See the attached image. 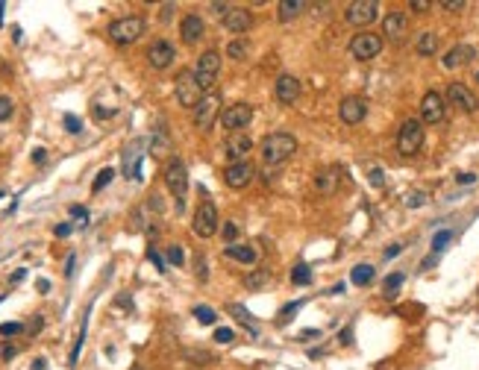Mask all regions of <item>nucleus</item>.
Wrapping results in <instances>:
<instances>
[{
  "label": "nucleus",
  "mask_w": 479,
  "mask_h": 370,
  "mask_svg": "<svg viewBox=\"0 0 479 370\" xmlns=\"http://www.w3.org/2000/svg\"><path fill=\"white\" fill-rule=\"evenodd\" d=\"M294 150H297V138L288 133H271V135H265L259 145L265 165H283L286 159L294 156Z\"/></svg>",
  "instance_id": "obj_1"
},
{
  "label": "nucleus",
  "mask_w": 479,
  "mask_h": 370,
  "mask_svg": "<svg viewBox=\"0 0 479 370\" xmlns=\"http://www.w3.org/2000/svg\"><path fill=\"white\" fill-rule=\"evenodd\" d=\"M142 33H145V18L138 15H126L109 24V38L115 45H133V41L142 38Z\"/></svg>",
  "instance_id": "obj_2"
},
{
  "label": "nucleus",
  "mask_w": 479,
  "mask_h": 370,
  "mask_svg": "<svg viewBox=\"0 0 479 370\" xmlns=\"http://www.w3.org/2000/svg\"><path fill=\"white\" fill-rule=\"evenodd\" d=\"M174 94H177V103L186 106V109H197L203 101V89L197 85L194 80V71H179L177 85H174Z\"/></svg>",
  "instance_id": "obj_3"
},
{
  "label": "nucleus",
  "mask_w": 479,
  "mask_h": 370,
  "mask_svg": "<svg viewBox=\"0 0 479 370\" xmlns=\"http://www.w3.org/2000/svg\"><path fill=\"white\" fill-rule=\"evenodd\" d=\"M165 185H168V191L177 197V209H182V203H186V191H189V170L179 159H171L165 165Z\"/></svg>",
  "instance_id": "obj_4"
},
{
  "label": "nucleus",
  "mask_w": 479,
  "mask_h": 370,
  "mask_svg": "<svg viewBox=\"0 0 479 370\" xmlns=\"http://www.w3.org/2000/svg\"><path fill=\"white\" fill-rule=\"evenodd\" d=\"M218 74H221V53L218 50H206L200 59H197V65H194V80H197V85H200L203 91H209L215 85Z\"/></svg>",
  "instance_id": "obj_5"
},
{
  "label": "nucleus",
  "mask_w": 479,
  "mask_h": 370,
  "mask_svg": "<svg viewBox=\"0 0 479 370\" xmlns=\"http://www.w3.org/2000/svg\"><path fill=\"white\" fill-rule=\"evenodd\" d=\"M420 147H424V124L415 121V118H408L400 126V133H397V150L403 156H415Z\"/></svg>",
  "instance_id": "obj_6"
},
{
  "label": "nucleus",
  "mask_w": 479,
  "mask_h": 370,
  "mask_svg": "<svg viewBox=\"0 0 479 370\" xmlns=\"http://www.w3.org/2000/svg\"><path fill=\"white\" fill-rule=\"evenodd\" d=\"M191 230H194V235H200V238H212L218 232V209H215L212 200H203L200 206H197Z\"/></svg>",
  "instance_id": "obj_7"
},
{
  "label": "nucleus",
  "mask_w": 479,
  "mask_h": 370,
  "mask_svg": "<svg viewBox=\"0 0 479 370\" xmlns=\"http://www.w3.org/2000/svg\"><path fill=\"white\" fill-rule=\"evenodd\" d=\"M379 53H383V38L376 33H359V36H353V41H350V56H356L359 62H368Z\"/></svg>",
  "instance_id": "obj_8"
},
{
  "label": "nucleus",
  "mask_w": 479,
  "mask_h": 370,
  "mask_svg": "<svg viewBox=\"0 0 479 370\" xmlns=\"http://www.w3.org/2000/svg\"><path fill=\"white\" fill-rule=\"evenodd\" d=\"M218 115H221V94L209 91V94H203L200 106L194 109V126H200V130H212V124L218 121Z\"/></svg>",
  "instance_id": "obj_9"
},
{
  "label": "nucleus",
  "mask_w": 479,
  "mask_h": 370,
  "mask_svg": "<svg viewBox=\"0 0 479 370\" xmlns=\"http://www.w3.org/2000/svg\"><path fill=\"white\" fill-rule=\"evenodd\" d=\"M253 121V106L250 103H233L221 112V124L227 126L230 133H244V126Z\"/></svg>",
  "instance_id": "obj_10"
},
{
  "label": "nucleus",
  "mask_w": 479,
  "mask_h": 370,
  "mask_svg": "<svg viewBox=\"0 0 479 370\" xmlns=\"http://www.w3.org/2000/svg\"><path fill=\"white\" fill-rule=\"evenodd\" d=\"M376 15H379L376 0H356V3H350L347 12H344L347 24H353V27H368V24L376 21Z\"/></svg>",
  "instance_id": "obj_11"
},
{
  "label": "nucleus",
  "mask_w": 479,
  "mask_h": 370,
  "mask_svg": "<svg viewBox=\"0 0 479 370\" xmlns=\"http://www.w3.org/2000/svg\"><path fill=\"white\" fill-rule=\"evenodd\" d=\"M447 103L439 91H427L424 101H420V124H441L444 121Z\"/></svg>",
  "instance_id": "obj_12"
},
{
  "label": "nucleus",
  "mask_w": 479,
  "mask_h": 370,
  "mask_svg": "<svg viewBox=\"0 0 479 370\" xmlns=\"http://www.w3.org/2000/svg\"><path fill=\"white\" fill-rule=\"evenodd\" d=\"M253 150V138L247 133H230L227 141H223V153H227L230 165L235 162H244V156Z\"/></svg>",
  "instance_id": "obj_13"
},
{
  "label": "nucleus",
  "mask_w": 479,
  "mask_h": 370,
  "mask_svg": "<svg viewBox=\"0 0 479 370\" xmlns=\"http://www.w3.org/2000/svg\"><path fill=\"white\" fill-rule=\"evenodd\" d=\"M253 177H256L253 162H235V165H227V170H223V182H227L230 188H244V185L253 182Z\"/></svg>",
  "instance_id": "obj_14"
},
{
  "label": "nucleus",
  "mask_w": 479,
  "mask_h": 370,
  "mask_svg": "<svg viewBox=\"0 0 479 370\" xmlns=\"http://www.w3.org/2000/svg\"><path fill=\"white\" fill-rule=\"evenodd\" d=\"M338 115H341L344 124L356 126L364 121V115H368V103H364L362 97H344L341 106H338Z\"/></svg>",
  "instance_id": "obj_15"
},
{
  "label": "nucleus",
  "mask_w": 479,
  "mask_h": 370,
  "mask_svg": "<svg viewBox=\"0 0 479 370\" xmlns=\"http://www.w3.org/2000/svg\"><path fill=\"white\" fill-rule=\"evenodd\" d=\"M447 101L450 103H456L459 109H464V112H476L479 109V97L468 89V85H462V82H453L447 89Z\"/></svg>",
  "instance_id": "obj_16"
},
{
  "label": "nucleus",
  "mask_w": 479,
  "mask_h": 370,
  "mask_svg": "<svg viewBox=\"0 0 479 370\" xmlns=\"http://www.w3.org/2000/svg\"><path fill=\"white\" fill-rule=\"evenodd\" d=\"M277 101L279 103H286V106H291V103H297V97H300V91H303V85H300V80L297 77H291V74H283L277 80Z\"/></svg>",
  "instance_id": "obj_17"
},
{
  "label": "nucleus",
  "mask_w": 479,
  "mask_h": 370,
  "mask_svg": "<svg viewBox=\"0 0 479 370\" xmlns=\"http://www.w3.org/2000/svg\"><path fill=\"white\" fill-rule=\"evenodd\" d=\"M174 56H177V50H174L171 41H153L150 50H147V62L156 71H162V68H168L174 62Z\"/></svg>",
  "instance_id": "obj_18"
},
{
  "label": "nucleus",
  "mask_w": 479,
  "mask_h": 370,
  "mask_svg": "<svg viewBox=\"0 0 479 370\" xmlns=\"http://www.w3.org/2000/svg\"><path fill=\"white\" fill-rule=\"evenodd\" d=\"M203 33H206V24H203L200 15H186V18H182L179 36H182V41H186V45H197V41L203 38Z\"/></svg>",
  "instance_id": "obj_19"
},
{
  "label": "nucleus",
  "mask_w": 479,
  "mask_h": 370,
  "mask_svg": "<svg viewBox=\"0 0 479 370\" xmlns=\"http://www.w3.org/2000/svg\"><path fill=\"white\" fill-rule=\"evenodd\" d=\"M250 24H253V18H250L247 9H230L227 15H223V27H227V33H235V36L247 33Z\"/></svg>",
  "instance_id": "obj_20"
},
{
  "label": "nucleus",
  "mask_w": 479,
  "mask_h": 370,
  "mask_svg": "<svg viewBox=\"0 0 479 370\" xmlns=\"http://www.w3.org/2000/svg\"><path fill=\"white\" fill-rule=\"evenodd\" d=\"M383 33H385L391 41H403L406 33H408V21H406V15H400V12H391V15L383 21Z\"/></svg>",
  "instance_id": "obj_21"
},
{
  "label": "nucleus",
  "mask_w": 479,
  "mask_h": 370,
  "mask_svg": "<svg viewBox=\"0 0 479 370\" xmlns=\"http://www.w3.org/2000/svg\"><path fill=\"white\" fill-rule=\"evenodd\" d=\"M473 56H476V50L471 47V45H456L453 50H450L447 56H444V68H459V65H468L471 59H473Z\"/></svg>",
  "instance_id": "obj_22"
},
{
  "label": "nucleus",
  "mask_w": 479,
  "mask_h": 370,
  "mask_svg": "<svg viewBox=\"0 0 479 370\" xmlns=\"http://www.w3.org/2000/svg\"><path fill=\"white\" fill-rule=\"evenodd\" d=\"M338 168H327V170H318V177H315V185H318V191L320 194H335L338 188Z\"/></svg>",
  "instance_id": "obj_23"
},
{
  "label": "nucleus",
  "mask_w": 479,
  "mask_h": 370,
  "mask_svg": "<svg viewBox=\"0 0 479 370\" xmlns=\"http://www.w3.org/2000/svg\"><path fill=\"white\" fill-rule=\"evenodd\" d=\"M223 256H227V259L242 262V265H253V262H256V250H253L250 244H230V247H223Z\"/></svg>",
  "instance_id": "obj_24"
},
{
  "label": "nucleus",
  "mask_w": 479,
  "mask_h": 370,
  "mask_svg": "<svg viewBox=\"0 0 479 370\" xmlns=\"http://www.w3.org/2000/svg\"><path fill=\"white\" fill-rule=\"evenodd\" d=\"M415 47L420 56H435V50H439V36L435 33H420L418 41H415Z\"/></svg>",
  "instance_id": "obj_25"
},
{
  "label": "nucleus",
  "mask_w": 479,
  "mask_h": 370,
  "mask_svg": "<svg viewBox=\"0 0 479 370\" xmlns=\"http://www.w3.org/2000/svg\"><path fill=\"white\" fill-rule=\"evenodd\" d=\"M303 9H306L303 0H283V3H279V18H283V21H291V18H297Z\"/></svg>",
  "instance_id": "obj_26"
},
{
  "label": "nucleus",
  "mask_w": 479,
  "mask_h": 370,
  "mask_svg": "<svg viewBox=\"0 0 479 370\" xmlns=\"http://www.w3.org/2000/svg\"><path fill=\"white\" fill-rule=\"evenodd\" d=\"M353 286H368V282L374 279V267L371 265H359V267H353Z\"/></svg>",
  "instance_id": "obj_27"
},
{
  "label": "nucleus",
  "mask_w": 479,
  "mask_h": 370,
  "mask_svg": "<svg viewBox=\"0 0 479 370\" xmlns=\"http://www.w3.org/2000/svg\"><path fill=\"white\" fill-rule=\"evenodd\" d=\"M194 318L200 320V323H206V326H212V323L218 320L215 309H209V306H197V309H194Z\"/></svg>",
  "instance_id": "obj_28"
},
{
  "label": "nucleus",
  "mask_w": 479,
  "mask_h": 370,
  "mask_svg": "<svg viewBox=\"0 0 479 370\" xmlns=\"http://www.w3.org/2000/svg\"><path fill=\"white\" fill-rule=\"evenodd\" d=\"M247 53H250V45H247V41H233V45L227 47V56H230V59H244Z\"/></svg>",
  "instance_id": "obj_29"
},
{
  "label": "nucleus",
  "mask_w": 479,
  "mask_h": 370,
  "mask_svg": "<svg viewBox=\"0 0 479 370\" xmlns=\"http://www.w3.org/2000/svg\"><path fill=\"white\" fill-rule=\"evenodd\" d=\"M112 177H115V170H112V168H103V170H101V174H97L94 185H91V191L97 194V191H101V188H106V185L112 182Z\"/></svg>",
  "instance_id": "obj_30"
},
{
  "label": "nucleus",
  "mask_w": 479,
  "mask_h": 370,
  "mask_svg": "<svg viewBox=\"0 0 479 370\" xmlns=\"http://www.w3.org/2000/svg\"><path fill=\"white\" fill-rule=\"evenodd\" d=\"M291 279L297 282V286H309V282H312V270H309L306 265H297V267H294V274H291Z\"/></svg>",
  "instance_id": "obj_31"
},
{
  "label": "nucleus",
  "mask_w": 479,
  "mask_h": 370,
  "mask_svg": "<svg viewBox=\"0 0 479 370\" xmlns=\"http://www.w3.org/2000/svg\"><path fill=\"white\" fill-rule=\"evenodd\" d=\"M400 286H403V274H391V276L385 279V294H388V297H394Z\"/></svg>",
  "instance_id": "obj_32"
},
{
  "label": "nucleus",
  "mask_w": 479,
  "mask_h": 370,
  "mask_svg": "<svg viewBox=\"0 0 479 370\" xmlns=\"http://www.w3.org/2000/svg\"><path fill=\"white\" fill-rule=\"evenodd\" d=\"M12 112H15V103H12L9 97H0V121H9Z\"/></svg>",
  "instance_id": "obj_33"
},
{
  "label": "nucleus",
  "mask_w": 479,
  "mask_h": 370,
  "mask_svg": "<svg viewBox=\"0 0 479 370\" xmlns=\"http://www.w3.org/2000/svg\"><path fill=\"white\" fill-rule=\"evenodd\" d=\"M65 130L77 135V133L82 130V124H80V118H77V115H65Z\"/></svg>",
  "instance_id": "obj_34"
},
{
  "label": "nucleus",
  "mask_w": 479,
  "mask_h": 370,
  "mask_svg": "<svg viewBox=\"0 0 479 370\" xmlns=\"http://www.w3.org/2000/svg\"><path fill=\"white\" fill-rule=\"evenodd\" d=\"M18 355V347L15 344H0V359L9 362V359H15Z\"/></svg>",
  "instance_id": "obj_35"
},
{
  "label": "nucleus",
  "mask_w": 479,
  "mask_h": 370,
  "mask_svg": "<svg viewBox=\"0 0 479 370\" xmlns=\"http://www.w3.org/2000/svg\"><path fill=\"white\" fill-rule=\"evenodd\" d=\"M18 332H24L21 323H0V335H18Z\"/></svg>",
  "instance_id": "obj_36"
},
{
  "label": "nucleus",
  "mask_w": 479,
  "mask_h": 370,
  "mask_svg": "<svg viewBox=\"0 0 479 370\" xmlns=\"http://www.w3.org/2000/svg\"><path fill=\"white\" fill-rule=\"evenodd\" d=\"M182 259H186V256H182V247H171V250H168V262H171V265H182Z\"/></svg>",
  "instance_id": "obj_37"
},
{
  "label": "nucleus",
  "mask_w": 479,
  "mask_h": 370,
  "mask_svg": "<svg viewBox=\"0 0 479 370\" xmlns=\"http://www.w3.org/2000/svg\"><path fill=\"white\" fill-rule=\"evenodd\" d=\"M447 241H450V230L439 232V235H435V238H432V250H435V253H439V250H441V247L447 244Z\"/></svg>",
  "instance_id": "obj_38"
},
{
  "label": "nucleus",
  "mask_w": 479,
  "mask_h": 370,
  "mask_svg": "<svg viewBox=\"0 0 479 370\" xmlns=\"http://www.w3.org/2000/svg\"><path fill=\"white\" fill-rule=\"evenodd\" d=\"M215 341H218V344H230V341H233V330H227V326H221V330L215 332Z\"/></svg>",
  "instance_id": "obj_39"
},
{
  "label": "nucleus",
  "mask_w": 479,
  "mask_h": 370,
  "mask_svg": "<svg viewBox=\"0 0 479 370\" xmlns=\"http://www.w3.org/2000/svg\"><path fill=\"white\" fill-rule=\"evenodd\" d=\"M235 235H238V226L230 221L227 226H223V241H227V244H233V241H235Z\"/></svg>",
  "instance_id": "obj_40"
},
{
  "label": "nucleus",
  "mask_w": 479,
  "mask_h": 370,
  "mask_svg": "<svg viewBox=\"0 0 479 370\" xmlns=\"http://www.w3.org/2000/svg\"><path fill=\"white\" fill-rule=\"evenodd\" d=\"M441 9H447V12H462L464 9V0H444Z\"/></svg>",
  "instance_id": "obj_41"
},
{
  "label": "nucleus",
  "mask_w": 479,
  "mask_h": 370,
  "mask_svg": "<svg viewBox=\"0 0 479 370\" xmlns=\"http://www.w3.org/2000/svg\"><path fill=\"white\" fill-rule=\"evenodd\" d=\"M424 200H427V194H424V191H415V194H408V200H406V206H412V209H415V206H420V203H424Z\"/></svg>",
  "instance_id": "obj_42"
},
{
  "label": "nucleus",
  "mask_w": 479,
  "mask_h": 370,
  "mask_svg": "<svg viewBox=\"0 0 479 370\" xmlns=\"http://www.w3.org/2000/svg\"><path fill=\"white\" fill-rule=\"evenodd\" d=\"M147 256H150V262H153V265H156V267H159V270H168V267H165V262H162V256H159V253H156V250H153V247H150V250H147Z\"/></svg>",
  "instance_id": "obj_43"
},
{
  "label": "nucleus",
  "mask_w": 479,
  "mask_h": 370,
  "mask_svg": "<svg viewBox=\"0 0 479 370\" xmlns=\"http://www.w3.org/2000/svg\"><path fill=\"white\" fill-rule=\"evenodd\" d=\"M265 279H267V276H265V274H262V270H259V274H256V276H250V279H247V288H259V286H262V282H265Z\"/></svg>",
  "instance_id": "obj_44"
},
{
  "label": "nucleus",
  "mask_w": 479,
  "mask_h": 370,
  "mask_svg": "<svg viewBox=\"0 0 479 370\" xmlns=\"http://www.w3.org/2000/svg\"><path fill=\"white\" fill-rule=\"evenodd\" d=\"M408 6H412L415 12H427V9H429V0H412Z\"/></svg>",
  "instance_id": "obj_45"
},
{
  "label": "nucleus",
  "mask_w": 479,
  "mask_h": 370,
  "mask_svg": "<svg viewBox=\"0 0 479 370\" xmlns=\"http://www.w3.org/2000/svg\"><path fill=\"white\" fill-rule=\"evenodd\" d=\"M56 235H59V238H65V235H71V223H59V226H56V230H53Z\"/></svg>",
  "instance_id": "obj_46"
},
{
  "label": "nucleus",
  "mask_w": 479,
  "mask_h": 370,
  "mask_svg": "<svg viewBox=\"0 0 479 370\" xmlns=\"http://www.w3.org/2000/svg\"><path fill=\"white\" fill-rule=\"evenodd\" d=\"M68 212H71V215H74V218H89V212H86V206H71V209H68Z\"/></svg>",
  "instance_id": "obj_47"
},
{
  "label": "nucleus",
  "mask_w": 479,
  "mask_h": 370,
  "mask_svg": "<svg viewBox=\"0 0 479 370\" xmlns=\"http://www.w3.org/2000/svg\"><path fill=\"white\" fill-rule=\"evenodd\" d=\"M297 309H300V303H288V306L283 309V320H288V318H291V315H294V311H297Z\"/></svg>",
  "instance_id": "obj_48"
},
{
  "label": "nucleus",
  "mask_w": 479,
  "mask_h": 370,
  "mask_svg": "<svg viewBox=\"0 0 479 370\" xmlns=\"http://www.w3.org/2000/svg\"><path fill=\"white\" fill-rule=\"evenodd\" d=\"M371 182H374V185H383V170H379V168L371 170Z\"/></svg>",
  "instance_id": "obj_49"
},
{
  "label": "nucleus",
  "mask_w": 479,
  "mask_h": 370,
  "mask_svg": "<svg viewBox=\"0 0 479 370\" xmlns=\"http://www.w3.org/2000/svg\"><path fill=\"white\" fill-rule=\"evenodd\" d=\"M318 335H320L318 330H306V332L300 335V341H312V338H318Z\"/></svg>",
  "instance_id": "obj_50"
},
{
  "label": "nucleus",
  "mask_w": 479,
  "mask_h": 370,
  "mask_svg": "<svg viewBox=\"0 0 479 370\" xmlns=\"http://www.w3.org/2000/svg\"><path fill=\"white\" fill-rule=\"evenodd\" d=\"M33 159H36V162H38V165H41V162H45V159H47V156H45V150H41V147H38V150H36V153H33Z\"/></svg>",
  "instance_id": "obj_51"
},
{
  "label": "nucleus",
  "mask_w": 479,
  "mask_h": 370,
  "mask_svg": "<svg viewBox=\"0 0 479 370\" xmlns=\"http://www.w3.org/2000/svg\"><path fill=\"white\" fill-rule=\"evenodd\" d=\"M473 179H476L473 174H459V182H473Z\"/></svg>",
  "instance_id": "obj_52"
},
{
  "label": "nucleus",
  "mask_w": 479,
  "mask_h": 370,
  "mask_svg": "<svg viewBox=\"0 0 479 370\" xmlns=\"http://www.w3.org/2000/svg\"><path fill=\"white\" fill-rule=\"evenodd\" d=\"M3 9H6V6H3V3H0V24H3Z\"/></svg>",
  "instance_id": "obj_53"
},
{
  "label": "nucleus",
  "mask_w": 479,
  "mask_h": 370,
  "mask_svg": "<svg viewBox=\"0 0 479 370\" xmlns=\"http://www.w3.org/2000/svg\"><path fill=\"white\" fill-rule=\"evenodd\" d=\"M476 82H479V71H476Z\"/></svg>",
  "instance_id": "obj_54"
},
{
  "label": "nucleus",
  "mask_w": 479,
  "mask_h": 370,
  "mask_svg": "<svg viewBox=\"0 0 479 370\" xmlns=\"http://www.w3.org/2000/svg\"><path fill=\"white\" fill-rule=\"evenodd\" d=\"M0 197H3V191H0Z\"/></svg>",
  "instance_id": "obj_55"
},
{
  "label": "nucleus",
  "mask_w": 479,
  "mask_h": 370,
  "mask_svg": "<svg viewBox=\"0 0 479 370\" xmlns=\"http://www.w3.org/2000/svg\"><path fill=\"white\" fill-rule=\"evenodd\" d=\"M135 370H138V367H135Z\"/></svg>",
  "instance_id": "obj_56"
}]
</instances>
